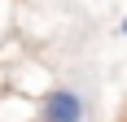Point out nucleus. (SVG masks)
I'll return each mask as SVG.
<instances>
[{
	"mask_svg": "<svg viewBox=\"0 0 127 122\" xmlns=\"http://www.w3.org/2000/svg\"><path fill=\"white\" fill-rule=\"evenodd\" d=\"M83 118H88V105L75 87H53L39 100V122H83Z\"/></svg>",
	"mask_w": 127,
	"mask_h": 122,
	"instance_id": "f257e3e1",
	"label": "nucleus"
},
{
	"mask_svg": "<svg viewBox=\"0 0 127 122\" xmlns=\"http://www.w3.org/2000/svg\"><path fill=\"white\" fill-rule=\"evenodd\" d=\"M123 35H127V22H123Z\"/></svg>",
	"mask_w": 127,
	"mask_h": 122,
	"instance_id": "f03ea898",
	"label": "nucleus"
}]
</instances>
